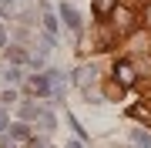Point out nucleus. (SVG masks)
I'll list each match as a JSON object with an SVG mask.
<instances>
[{
  "label": "nucleus",
  "instance_id": "6",
  "mask_svg": "<svg viewBox=\"0 0 151 148\" xmlns=\"http://www.w3.org/2000/svg\"><path fill=\"white\" fill-rule=\"evenodd\" d=\"M128 115H131V118H145V121H151V101H145V104H131Z\"/></svg>",
  "mask_w": 151,
  "mask_h": 148
},
{
  "label": "nucleus",
  "instance_id": "13",
  "mask_svg": "<svg viewBox=\"0 0 151 148\" xmlns=\"http://www.w3.org/2000/svg\"><path fill=\"white\" fill-rule=\"evenodd\" d=\"M0 131H7V111L0 108Z\"/></svg>",
  "mask_w": 151,
  "mask_h": 148
},
{
  "label": "nucleus",
  "instance_id": "12",
  "mask_svg": "<svg viewBox=\"0 0 151 148\" xmlns=\"http://www.w3.org/2000/svg\"><path fill=\"white\" fill-rule=\"evenodd\" d=\"M7 81H20V67H7Z\"/></svg>",
  "mask_w": 151,
  "mask_h": 148
},
{
  "label": "nucleus",
  "instance_id": "11",
  "mask_svg": "<svg viewBox=\"0 0 151 148\" xmlns=\"http://www.w3.org/2000/svg\"><path fill=\"white\" fill-rule=\"evenodd\" d=\"M37 111H40V108H34V104H20V115H24V118H37Z\"/></svg>",
  "mask_w": 151,
  "mask_h": 148
},
{
  "label": "nucleus",
  "instance_id": "9",
  "mask_svg": "<svg viewBox=\"0 0 151 148\" xmlns=\"http://www.w3.org/2000/svg\"><path fill=\"white\" fill-rule=\"evenodd\" d=\"M37 121H40V128H54V115L50 111H37Z\"/></svg>",
  "mask_w": 151,
  "mask_h": 148
},
{
  "label": "nucleus",
  "instance_id": "5",
  "mask_svg": "<svg viewBox=\"0 0 151 148\" xmlns=\"http://www.w3.org/2000/svg\"><path fill=\"white\" fill-rule=\"evenodd\" d=\"M30 88L37 91V94H50V91H54V88H50V77H44V74L34 77V81H30Z\"/></svg>",
  "mask_w": 151,
  "mask_h": 148
},
{
  "label": "nucleus",
  "instance_id": "3",
  "mask_svg": "<svg viewBox=\"0 0 151 148\" xmlns=\"http://www.w3.org/2000/svg\"><path fill=\"white\" fill-rule=\"evenodd\" d=\"M94 81H97V67H94V64L77 71V84H81V88H87V84H94Z\"/></svg>",
  "mask_w": 151,
  "mask_h": 148
},
{
  "label": "nucleus",
  "instance_id": "15",
  "mask_svg": "<svg viewBox=\"0 0 151 148\" xmlns=\"http://www.w3.org/2000/svg\"><path fill=\"white\" fill-rule=\"evenodd\" d=\"M67 148H81V145H77V142H70V145H67Z\"/></svg>",
  "mask_w": 151,
  "mask_h": 148
},
{
  "label": "nucleus",
  "instance_id": "8",
  "mask_svg": "<svg viewBox=\"0 0 151 148\" xmlns=\"http://www.w3.org/2000/svg\"><path fill=\"white\" fill-rule=\"evenodd\" d=\"M134 145H138V148H148V145H151V135L138 128V131H134Z\"/></svg>",
  "mask_w": 151,
  "mask_h": 148
},
{
  "label": "nucleus",
  "instance_id": "14",
  "mask_svg": "<svg viewBox=\"0 0 151 148\" xmlns=\"http://www.w3.org/2000/svg\"><path fill=\"white\" fill-rule=\"evenodd\" d=\"M4 37H7V34H4V27H0V47H4Z\"/></svg>",
  "mask_w": 151,
  "mask_h": 148
},
{
  "label": "nucleus",
  "instance_id": "2",
  "mask_svg": "<svg viewBox=\"0 0 151 148\" xmlns=\"http://www.w3.org/2000/svg\"><path fill=\"white\" fill-rule=\"evenodd\" d=\"M114 74L121 77V84H134V67H131V61H118V64H114Z\"/></svg>",
  "mask_w": 151,
  "mask_h": 148
},
{
  "label": "nucleus",
  "instance_id": "7",
  "mask_svg": "<svg viewBox=\"0 0 151 148\" xmlns=\"http://www.w3.org/2000/svg\"><path fill=\"white\" fill-rule=\"evenodd\" d=\"M10 135H14V138H20V142H27V138H30L27 125H10Z\"/></svg>",
  "mask_w": 151,
  "mask_h": 148
},
{
  "label": "nucleus",
  "instance_id": "16",
  "mask_svg": "<svg viewBox=\"0 0 151 148\" xmlns=\"http://www.w3.org/2000/svg\"><path fill=\"white\" fill-rule=\"evenodd\" d=\"M4 4H14V0H4Z\"/></svg>",
  "mask_w": 151,
  "mask_h": 148
},
{
  "label": "nucleus",
  "instance_id": "1",
  "mask_svg": "<svg viewBox=\"0 0 151 148\" xmlns=\"http://www.w3.org/2000/svg\"><path fill=\"white\" fill-rule=\"evenodd\" d=\"M60 20H64L70 30H81V14H77L70 4H60Z\"/></svg>",
  "mask_w": 151,
  "mask_h": 148
},
{
  "label": "nucleus",
  "instance_id": "10",
  "mask_svg": "<svg viewBox=\"0 0 151 148\" xmlns=\"http://www.w3.org/2000/svg\"><path fill=\"white\" fill-rule=\"evenodd\" d=\"M44 30H47V34H50V37H54V30H57V20H54V17H50V14H47V17H44Z\"/></svg>",
  "mask_w": 151,
  "mask_h": 148
},
{
  "label": "nucleus",
  "instance_id": "4",
  "mask_svg": "<svg viewBox=\"0 0 151 148\" xmlns=\"http://www.w3.org/2000/svg\"><path fill=\"white\" fill-rule=\"evenodd\" d=\"M114 4H118V0H91V7H94L97 17H108V14L114 10Z\"/></svg>",
  "mask_w": 151,
  "mask_h": 148
}]
</instances>
